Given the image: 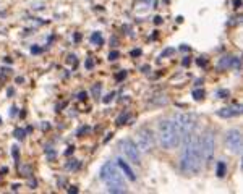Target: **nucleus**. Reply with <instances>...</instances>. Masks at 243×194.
Returning <instances> with one entry per match:
<instances>
[{"instance_id": "1", "label": "nucleus", "mask_w": 243, "mask_h": 194, "mask_svg": "<svg viewBox=\"0 0 243 194\" xmlns=\"http://www.w3.org/2000/svg\"><path fill=\"white\" fill-rule=\"evenodd\" d=\"M201 152H199V136L191 133L185 139V146L180 155V168L185 173H198L201 170Z\"/></svg>"}, {"instance_id": "2", "label": "nucleus", "mask_w": 243, "mask_h": 194, "mask_svg": "<svg viewBox=\"0 0 243 194\" xmlns=\"http://www.w3.org/2000/svg\"><path fill=\"white\" fill-rule=\"evenodd\" d=\"M159 141H161L164 149H172L180 142V138L173 128L172 120L169 118L161 120V123H159Z\"/></svg>"}, {"instance_id": "3", "label": "nucleus", "mask_w": 243, "mask_h": 194, "mask_svg": "<svg viewBox=\"0 0 243 194\" xmlns=\"http://www.w3.org/2000/svg\"><path fill=\"white\" fill-rule=\"evenodd\" d=\"M99 178L107 186H123V175H122V170L118 168L117 163H112V162L104 163L101 167Z\"/></svg>"}, {"instance_id": "4", "label": "nucleus", "mask_w": 243, "mask_h": 194, "mask_svg": "<svg viewBox=\"0 0 243 194\" xmlns=\"http://www.w3.org/2000/svg\"><path fill=\"white\" fill-rule=\"evenodd\" d=\"M172 123H173V128L178 134L180 141H185L188 136L193 133V128H194V118L188 113H178L175 115L172 118Z\"/></svg>"}, {"instance_id": "5", "label": "nucleus", "mask_w": 243, "mask_h": 194, "mask_svg": "<svg viewBox=\"0 0 243 194\" xmlns=\"http://www.w3.org/2000/svg\"><path fill=\"white\" fill-rule=\"evenodd\" d=\"M214 149H216V138H214L212 131H206L199 138V152H201V160L209 165L214 155Z\"/></svg>"}, {"instance_id": "6", "label": "nucleus", "mask_w": 243, "mask_h": 194, "mask_svg": "<svg viewBox=\"0 0 243 194\" xmlns=\"http://www.w3.org/2000/svg\"><path fill=\"white\" fill-rule=\"evenodd\" d=\"M118 147H120L122 152L125 154V157H127L130 162H133V163H136V165L141 163V151L138 149L136 142H133L130 138L122 139V141L118 142Z\"/></svg>"}, {"instance_id": "7", "label": "nucleus", "mask_w": 243, "mask_h": 194, "mask_svg": "<svg viewBox=\"0 0 243 194\" xmlns=\"http://www.w3.org/2000/svg\"><path fill=\"white\" fill-rule=\"evenodd\" d=\"M136 136H138L136 146H138L139 151H141V152L153 151V147H154V136H153V131L151 130L146 128V126H143L141 130H138Z\"/></svg>"}, {"instance_id": "8", "label": "nucleus", "mask_w": 243, "mask_h": 194, "mask_svg": "<svg viewBox=\"0 0 243 194\" xmlns=\"http://www.w3.org/2000/svg\"><path fill=\"white\" fill-rule=\"evenodd\" d=\"M225 142L232 154H241V133L238 130H229L225 134Z\"/></svg>"}, {"instance_id": "9", "label": "nucleus", "mask_w": 243, "mask_h": 194, "mask_svg": "<svg viewBox=\"0 0 243 194\" xmlns=\"http://www.w3.org/2000/svg\"><path fill=\"white\" fill-rule=\"evenodd\" d=\"M243 112V107L235 104V105H230V107H224V109L217 110V116H220V118H233V116H238L241 115Z\"/></svg>"}, {"instance_id": "10", "label": "nucleus", "mask_w": 243, "mask_h": 194, "mask_svg": "<svg viewBox=\"0 0 243 194\" xmlns=\"http://www.w3.org/2000/svg\"><path fill=\"white\" fill-rule=\"evenodd\" d=\"M230 66L240 68V58L238 57H229V55L219 58V62H217L219 70H227V68H230Z\"/></svg>"}, {"instance_id": "11", "label": "nucleus", "mask_w": 243, "mask_h": 194, "mask_svg": "<svg viewBox=\"0 0 243 194\" xmlns=\"http://www.w3.org/2000/svg\"><path fill=\"white\" fill-rule=\"evenodd\" d=\"M117 165H118V168L122 170V173H125V176L130 180V181H136V175L135 171L132 170V167L123 160V159H117Z\"/></svg>"}, {"instance_id": "12", "label": "nucleus", "mask_w": 243, "mask_h": 194, "mask_svg": "<svg viewBox=\"0 0 243 194\" xmlns=\"http://www.w3.org/2000/svg\"><path fill=\"white\" fill-rule=\"evenodd\" d=\"M225 171H227V165L225 162H217L216 163V175H217V178H224L225 176Z\"/></svg>"}, {"instance_id": "13", "label": "nucleus", "mask_w": 243, "mask_h": 194, "mask_svg": "<svg viewBox=\"0 0 243 194\" xmlns=\"http://www.w3.org/2000/svg\"><path fill=\"white\" fill-rule=\"evenodd\" d=\"M91 44L96 45V47H99V45L104 44V39H102L101 33H92V34H91Z\"/></svg>"}, {"instance_id": "14", "label": "nucleus", "mask_w": 243, "mask_h": 194, "mask_svg": "<svg viewBox=\"0 0 243 194\" xmlns=\"http://www.w3.org/2000/svg\"><path fill=\"white\" fill-rule=\"evenodd\" d=\"M107 192H114V194H123L127 192L125 188H122V186H107Z\"/></svg>"}, {"instance_id": "15", "label": "nucleus", "mask_w": 243, "mask_h": 194, "mask_svg": "<svg viewBox=\"0 0 243 194\" xmlns=\"http://www.w3.org/2000/svg\"><path fill=\"white\" fill-rule=\"evenodd\" d=\"M128 118H130V113H127V112H123L118 118H117V125L118 126H122V125H125L127 121H128Z\"/></svg>"}, {"instance_id": "16", "label": "nucleus", "mask_w": 243, "mask_h": 194, "mask_svg": "<svg viewBox=\"0 0 243 194\" xmlns=\"http://www.w3.org/2000/svg\"><path fill=\"white\" fill-rule=\"evenodd\" d=\"M13 136H15L18 141H23V139H24V136H26V131L21 130V128H16V130L13 131Z\"/></svg>"}, {"instance_id": "17", "label": "nucleus", "mask_w": 243, "mask_h": 194, "mask_svg": "<svg viewBox=\"0 0 243 194\" xmlns=\"http://www.w3.org/2000/svg\"><path fill=\"white\" fill-rule=\"evenodd\" d=\"M214 95H216L217 99H225V97L230 95V92H229L227 89H217L216 92H214Z\"/></svg>"}, {"instance_id": "18", "label": "nucleus", "mask_w": 243, "mask_h": 194, "mask_svg": "<svg viewBox=\"0 0 243 194\" xmlns=\"http://www.w3.org/2000/svg\"><path fill=\"white\" fill-rule=\"evenodd\" d=\"M67 170H78L80 168V162L78 160H68V163L65 165Z\"/></svg>"}, {"instance_id": "19", "label": "nucleus", "mask_w": 243, "mask_h": 194, "mask_svg": "<svg viewBox=\"0 0 243 194\" xmlns=\"http://www.w3.org/2000/svg\"><path fill=\"white\" fill-rule=\"evenodd\" d=\"M191 95H193L194 100H201L203 97H204V91H203V89H194V91L191 92Z\"/></svg>"}, {"instance_id": "20", "label": "nucleus", "mask_w": 243, "mask_h": 194, "mask_svg": "<svg viewBox=\"0 0 243 194\" xmlns=\"http://www.w3.org/2000/svg\"><path fill=\"white\" fill-rule=\"evenodd\" d=\"M175 54V48L173 47H167L165 50H162V54H161V57L164 58V57H170V55H173Z\"/></svg>"}, {"instance_id": "21", "label": "nucleus", "mask_w": 243, "mask_h": 194, "mask_svg": "<svg viewBox=\"0 0 243 194\" xmlns=\"http://www.w3.org/2000/svg\"><path fill=\"white\" fill-rule=\"evenodd\" d=\"M101 89H102V86L99 83H96L94 86H92V94H94V97H97L99 99V94H101Z\"/></svg>"}, {"instance_id": "22", "label": "nucleus", "mask_w": 243, "mask_h": 194, "mask_svg": "<svg viewBox=\"0 0 243 194\" xmlns=\"http://www.w3.org/2000/svg\"><path fill=\"white\" fill-rule=\"evenodd\" d=\"M118 57H120V52H117V50H112V52L109 54V60H110V62H114V60H117Z\"/></svg>"}, {"instance_id": "23", "label": "nucleus", "mask_w": 243, "mask_h": 194, "mask_svg": "<svg viewBox=\"0 0 243 194\" xmlns=\"http://www.w3.org/2000/svg\"><path fill=\"white\" fill-rule=\"evenodd\" d=\"M20 173H24V176L31 175V167H20Z\"/></svg>"}, {"instance_id": "24", "label": "nucleus", "mask_w": 243, "mask_h": 194, "mask_svg": "<svg viewBox=\"0 0 243 194\" xmlns=\"http://www.w3.org/2000/svg\"><path fill=\"white\" fill-rule=\"evenodd\" d=\"M114 92H112V94H107L106 97H104V99H102V100H104V104H109V102H112V99H114Z\"/></svg>"}, {"instance_id": "25", "label": "nucleus", "mask_w": 243, "mask_h": 194, "mask_svg": "<svg viewBox=\"0 0 243 194\" xmlns=\"http://www.w3.org/2000/svg\"><path fill=\"white\" fill-rule=\"evenodd\" d=\"M125 76H127V71H120V73H117V74H115V79H117V81H122Z\"/></svg>"}, {"instance_id": "26", "label": "nucleus", "mask_w": 243, "mask_h": 194, "mask_svg": "<svg viewBox=\"0 0 243 194\" xmlns=\"http://www.w3.org/2000/svg\"><path fill=\"white\" fill-rule=\"evenodd\" d=\"M85 66L88 68V70H91V68L94 66V62H92L91 58H86V62H85Z\"/></svg>"}, {"instance_id": "27", "label": "nucleus", "mask_w": 243, "mask_h": 194, "mask_svg": "<svg viewBox=\"0 0 243 194\" xmlns=\"http://www.w3.org/2000/svg\"><path fill=\"white\" fill-rule=\"evenodd\" d=\"M12 154H13V157H15V160H16V162H18V160H20V154H18V147H16V146H15V147H13Z\"/></svg>"}, {"instance_id": "28", "label": "nucleus", "mask_w": 243, "mask_h": 194, "mask_svg": "<svg viewBox=\"0 0 243 194\" xmlns=\"http://www.w3.org/2000/svg\"><path fill=\"white\" fill-rule=\"evenodd\" d=\"M206 62H208V60H206V57H199V58H198V60H196V63H198L199 66H203V65H206Z\"/></svg>"}, {"instance_id": "29", "label": "nucleus", "mask_w": 243, "mask_h": 194, "mask_svg": "<svg viewBox=\"0 0 243 194\" xmlns=\"http://www.w3.org/2000/svg\"><path fill=\"white\" fill-rule=\"evenodd\" d=\"M89 130H91V128H89V126H83V128H80V131H78L76 134H78V136H81L83 133H88Z\"/></svg>"}, {"instance_id": "30", "label": "nucleus", "mask_w": 243, "mask_h": 194, "mask_svg": "<svg viewBox=\"0 0 243 194\" xmlns=\"http://www.w3.org/2000/svg\"><path fill=\"white\" fill-rule=\"evenodd\" d=\"M28 184H29V188H31V189H34V188L37 186V181L33 180V178H29V183H28Z\"/></svg>"}, {"instance_id": "31", "label": "nucleus", "mask_w": 243, "mask_h": 194, "mask_svg": "<svg viewBox=\"0 0 243 194\" xmlns=\"http://www.w3.org/2000/svg\"><path fill=\"white\" fill-rule=\"evenodd\" d=\"M130 55H132V57H139V55H141V50H139V48H135V50H132Z\"/></svg>"}, {"instance_id": "32", "label": "nucleus", "mask_w": 243, "mask_h": 194, "mask_svg": "<svg viewBox=\"0 0 243 194\" xmlns=\"http://www.w3.org/2000/svg\"><path fill=\"white\" fill-rule=\"evenodd\" d=\"M190 62H191V60H190V57H185L182 63H183V66H188V65H190Z\"/></svg>"}, {"instance_id": "33", "label": "nucleus", "mask_w": 243, "mask_h": 194, "mask_svg": "<svg viewBox=\"0 0 243 194\" xmlns=\"http://www.w3.org/2000/svg\"><path fill=\"white\" fill-rule=\"evenodd\" d=\"M86 97H88V94H86V92H80V94H78V99H80V100H85Z\"/></svg>"}, {"instance_id": "34", "label": "nucleus", "mask_w": 243, "mask_h": 194, "mask_svg": "<svg viewBox=\"0 0 243 194\" xmlns=\"http://www.w3.org/2000/svg\"><path fill=\"white\" fill-rule=\"evenodd\" d=\"M31 52H33V54H41L42 50H41L39 47H31Z\"/></svg>"}, {"instance_id": "35", "label": "nucleus", "mask_w": 243, "mask_h": 194, "mask_svg": "<svg viewBox=\"0 0 243 194\" xmlns=\"http://www.w3.org/2000/svg\"><path fill=\"white\" fill-rule=\"evenodd\" d=\"M73 151H75V147H73V146H70V147L67 149V152H65V155H71V154H73Z\"/></svg>"}, {"instance_id": "36", "label": "nucleus", "mask_w": 243, "mask_h": 194, "mask_svg": "<svg viewBox=\"0 0 243 194\" xmlns=\"http://www.w3.org/2000/svg\"><path fill=\"white\" fill-rule=\"evenodd\" d=\"M68 62H70V63L73 62V65H75V63H76V57H75V55H70V57H68Z\"/></svg>"}, {"instance_id": "37", "label": "nucleus", "mask_w": 243, "mask_h": 194, "mask_svg": "<svg viewBox=\"0 0 243 194\" xmlns=\"http://www.w3.org/2000/svg\"><path fill=\"white\" fill-rule=\"evenodd\" d=\"M240 5H241V0H233V7L235 8H240Z\"/></svg>"}, {"instance_id": "38", "label": "nucleus", "mask_w": 243, "mask_h": 194, "mask_svg": "<svg viewBox=\"0 0 243 194\" xmlns=\"http://www.w3.org/2000/svg\"><path fill=\"white\" fill-rule=\"evenodd\" d=\"M154 23H156V24H161V23H162V18H161V16H156V18H154Z\"/></svg>"}, {"instance_id": "39", "label": "nucleus", "mask_w": 243, "mask_h": 194, "mask_svg": "<svg viewBox=\"0 0 243 194\" xmlns=\"http://www.w3.org/2000/svg\"><path fill=\"white\" fill-rule=\"evenodd\" d=\"M47 157H49V159H50V160H52V159H54V157H55V152H54V151H50V152H49V154H47Z\"/></svg>"}, {"instance_id": "40", "label": "nucleus", "mask_w": 243, "mask_h": 194, "mask_svg": "<svg viewBox=\"0 0 243 194\" xmlns=\"http://www.w3.org/2000/svg\"><path fill=\"white\" fill-rule=\"evenodd\" d=\"M68 192H78V188H75V186H73V188L68 189Z\"/></svg>"}, {"instance_id": "41", "label": "nucleus", "mask_w": 243, "mask_h": 194, "mask_svg": "<svg viewBox=\"0 0 243 194\" xmlns=\"http://www.w3.org/2000/svg\"><path fill=\"white\" fill-rule=\"evenodd\" d=\"M146 2H147V3H151V0H146Z\"/></svg>"}, {"instance_id": "42", "label": "nucleus", "mask_w": 243, "mask_h": 194, "mask_svg": "<svg viewBox=\"0 0 243 194\" xmlns=\"http://www.w3.org/2000/svg\"><path fill=\"white\" fill-rule=\"evenodd\" d=\"M0 123H2V120H0Z\"/></svg>"}]
</instances>
